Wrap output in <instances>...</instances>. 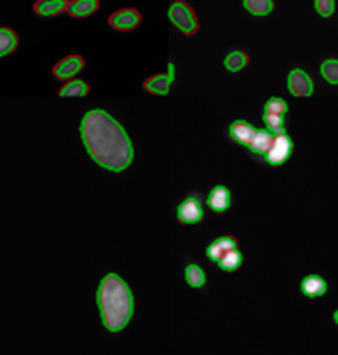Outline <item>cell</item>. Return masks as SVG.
<instances>
[{
  "instance_id": "obj_14",
  "label": "cell",
  "mask_w": 338,
  "mask_h": 355,
  "mask_svg": "<svg viewBox=\"0 0 338 355\" xmlns=\"http://www.w3.org/2000/svg\"><path fill=\"white\" fill-rule=\"evenodd\" d=\"M272 141H274V135H272V132H269L267 129H257V132H255V136H253L251 143H249L248 150L251 152V155L265 159V155H267Z\"/></svg>"
},
{
  "instance_id": "obj_13",
  "label": "cell",
  "mask_w": 338,
  "mask_h": 355,
  "mask_svg": "<svg viewBox=\"0 0 338 355\" xmlns=\"http://www.w3.org/2000/svg\"><path fill=\"white\" fill-rule=\"evenodd\" d=\"M70 0H37L33 4V11L40 18H53V16L67 12Z\"/></svg>"
},
{
  "instance_id": "obj_23",
  "label": "cell",
  "mask_w": 338,
  "mask_h": 355,
  "mask_svg": "<svg viewBox=\"0 0 338 355\" xmlns=\"http://www.w3.org/2000/svg\"><path fill=\"white\" fill-rule=\"evenodd\" d=\"M262 121H264L265 129H267L269 132H272L274 136L286 135V122H285V117H282V115L264 114Z\"/></svg>"
},
{
  "instance_id": "obj_5",
  "label": "cell",
  "mask_w": 338,
  "mask_h": 355,
  "mask_svg": "<svg viewBox=\"0 0 338 355\" xmlns=\"http://www.w3.org/2000/svg\"><path fill=\"white\" fill-rule=\"evenodd\" d=\"M291 152L293 141L288 135L274 136V141H272L271 148H269L267 155H265V162L274 167L282 166L291 157Z\"/></svg>"
},
{
  "instance_id": "obj_9",
  "label": "cell",
  "mask_w": 338,
  "mask_h": 355,
  "mask_svg": "<svg viewBox=\"0 0 338 355\" xmlns=\"http://www.w3.org/2000/svg\"><path fill=\"white\" fill-rule=\"evenodd\" d=\"M86 61L82 60V56H77V54H71V56L63 58L61 61H58L53 68L54 77H58L60 80H70L71 77L78 73V71L84 68Z\"/></svg>"
},
{
  "instance_id": "obj_12",
  "label": "cell",
  "mask_w": 338,
  "mask_h": 355,
  "mask_svg": "<svg viewBox=\"0 0 338 355\" xmlns=\"http://www.w3.org/2000/svg\"><path fill=\"white\" fill-rule=\"evenodd\" d=\"M237 248V241H235L232 235H223V237H218L217 241L211 242L206 249V256L211 261H220L221 256L227 254L228 251H234Z\"/></svg>"
},
{
  "instance_id": "obj_2",
  "label": "cell",
  "mask_w": 338,
  "mask_h": 355,
  "mask_svg": "<svg viewBox=\"0 0 338 355\" xmlns=\"http://www.w3.org/2000/svg\"><path fill=\"white\" fill-rule=\"evenodd\" d=\"M96 300L101 322L108 331L119 333L131 322L135 298L129 286L117 274H108L101 279Z\"/></svg>"
},
{
  "instance_id": "obj_6",
  "label": "cell",
  "mask_w": 338,
  "mask_h": 355,
  "mask_svg": "<svg viewBox=\"0 0 338 355\" xmlns=\"http://www.w3.org/2000/svg\"><path fill=\"white\" fill-rule=\"evenodd\" d=\"M288 91L296 98H309L314 93V80L302 68H295L288 75Z\"/></svg>"
},
{
  "instance_id": "obj_7",
  "label": "cell",
  "mask_w": 338,
  "mask_h": 355,
  "mask_svg": "<svg viewBox=\"0 0 338 355\" xmlns=\"http://www.w3.org/2000/svg\"><path fill=\"white\" fill-rule=\"evenodd\" d=\"M140 23H142V15H140V11H136V9L133 8L119 9V11H115L114 15L108 18V25L114 30H117V32H129V30H135Z\"/></svg>"
},
{
  "instance_id": "obj_20",
  "label": "cell",
  "mask_w": 338,
  "mask_h": 355,
  "mask_svg": "<svg viewBox=\"0 0 338 355\" xmlns=\"http://www.w3.org/2000/svg\"><path fill=\"white\" fill-rule=\"evenodd\" d=\"M90 94V85L84 80H71L67 82L63 87L60 89L61 98H82Z\"/></svg>"
},
{
  "instance_id": "obj_8",
  "label": "cell",
  "mask_w": 338,
  "mask_h": 355,
  "mask_svg": "<svg viewBox=\"0 0 338 355\" xmlns=\"http://www.w3.org/2000/svg\"><path fill=\"white\" fill-rule=\"evenodd\" d=\"M169 70L166 73L153 75V77H149L145 82H143V89L149 91L152 94H160V96H166L171 89L173 82H175V64L169 63Z\"/></svg>"
},
{
  "instance_id": "obj_19",
  "label": "cell",
  "mask_w": 338,
  "mask_h": 355,
  "mask_svg": "<svg viewBox=\"0 0 338 355\" xmlns=\"http://www.w3.org/2000/svg\"><path fill=\"white\" fill-rule=\"evenodd\" d=\"M185 281L190 288H204L208 281L206 272H204L203 266L190 263V265L185 266Z\"/></svg>"
},
{
  "instance_id": "obj_27",
  "label": "cell",
  "mask_w": 338,
  "mask_h": 355,
  "mask_svg": "<svg viewBox=\"0 0 338 355\" xmlns=\"http://www.w3.org/2000/svg\"><path fill=\"white\" fill-rule=\"evenodd\" d=\"M333 320H335V324H337V326H338V310H335V313H333Z\"/></svg>"
},
{
  "instance_id": "obj_16",
  "label": "cell",
  "mask_w": 338,
  "mask_h": 355,
  "mask_svg": "<svg viewBox=\"0 0 338 355\" xmlns=\"http://www.w3.org/2000/svg\"><path fill=\"white\" fill-rule=\"evenodd\" d=\"M300 289H302V295L307 296V298H321V296L326 295L328 284L319 275H307L302 284H300Z\"/></svg>"
},
{
  "instance_id": "obj_4",
  "label": "cell",
  "mask_w": 338,
  "mask_h": 355,
  "mask_svg": "<svg viewBox=\"0 0 338 355\" xmlns=\"http://www.w3.org/2000/svg\"><path fill=\"white\" fill-rule=\"evenodd\" d=\"M176 218L182 225H196L204 220V204L197 193H190L176 209Z\"/></svg>"
},
{
  "instance_id": "obj_15",
  "label": "cell",
  "mask_w": 338,
  "mask_h": 355,
  "mask_svg": "<svg viewBox=\"0 0 338 355\" xmlns=\"http://www.w3.org/2000/svg\"><path fill=\"white\" fill-rule=\"evenodd\" d=\"M100 9V0H70L67 12L71 18H90Z\"/></svg>"
},
{
  "instance_id": "obj_26",
  "label": "cell",
  "mask_w": 338,
  "mask_h": 355,
  "mask_svg": "<svg viewBox=\"0 0 338 355\" xmlns=\"http://www.w3.org/2000/svg\"><path fill=\"white\" fill-rule=\"evenodd\" d=\"M314 8L321 18H331L335 12V0H314Z\"/></svg>"
},
{
  "instance_id": "obj_3",
  "label": "cell",
  "mask_w": 338,
  "mask_h": 355,
  "mask_svg": "<svg viewBox=\"0 0 338 355\" xmlns=\"http://www.w3.org/2000/svg\"><path fill=\"white\" fill-rule=\"evenodd\" d=\"M167 18L173 23V26L176 30H180L183 35L190 37L194 33H197V30H199V21H197L196 12L183 0H175L169 6V9H167Z\"/></svg>"
},
{
  "instance_id": "obj_10",
  "label": "cell",
  "mask_w": 338,
  "mask_h": 355,
  "mask_svg": "<svg viewBox=\"0 0 338 355\" xmlns=\"http://www.w3.org/2000/svg\"><path fill=\"white\" fill-rule=\"evenodd\" d=\"M208 207H210L213 213H225V211L230 209L232 206V192L223 185H217L210 192L206 199Z\"/></svg>"
},
{
  "instance_id": "obj_18",
  "label": "cell",
  "mask_w": 338,
  "mask_h": 355,
  "mask_svg": "<svg viewBox=\"0 0 338 355\" xmlns=\"http://www.w3.org/2000/svg\"><path fill=\"white\" fill-rule=\"evenodd\" d=\"M246 11L253 16H269L274 11V0H242Z\"/></svg>"
},
{
  "instance_id": "obj_24",
  "label": "cell",
  "mask_w": 338,
  "mask_h": 355,
  "mask_svg": "<svg viewBox=\"0 0 338 355\" xmlns=\"http://www.w3.org/2000/svg\"><path fill=\"white\" fill-rule=\"evenodd\" d=\"M321 75H323L324 80L331 85H338V60H330L323 61L321 64Z\"/></svg>"
},
{
  "instance_id": "obj_17",
  "label": "cell",
  "mask_w": 338,
  "mask_h": 355,
  "mask_svg": "<svg viewBox=\"0 0 338 355\" xmlns=\"http://www.w3.org/2000/svg\"><path fill=\"white\" fill-rule=\"evenodd\" d=\"M18 47V35L12 28L0 26V58L8 56Z\"/></svg>"
},
{
  "instance_id": "obj_22",
  "label": "cell",
  "mask_w": 338,
  "mask_h": 355,
  "mask_svg": "<svg viewBox=\"0 0 338 355\" xmlns=\"http://www.w3.org/2000/svg\"><path fill=\"white\" fill-rule=\"evenodd\" d=\"M218 266H220L223 272H235L242 266V252L239 249H234V251H228L227 254L221 256V259L218 261Z\"/></svg>"
},
{
  "instance_id": "obj_25",
  "label": "cell",
  "mask_w": 338,
  "mask_h": 355,
  "mask_svg": "<svg viewBox=\"0 0 338 355\" xmlns=\"http://www.w3.org/2000/svg\"><path fill=\"white\" fill-rule=\"evenodd\" d=\"M264 114H274V115H282L285 117L288 114V103H286L282 98H271V100L265 103Z\"/></svg>"
},
{
  "instance_id": "obj_11",
  "label": "cell",
  "mask_w": 338,
  "mask_h": 355,
  "mask_svg": "<svg viewBox=\"0 0 338 355\" xmlns=\"http://www.w3.org/2000/svg\"><path fill=\"white\" fill-rule=\"evenodd\" d=\"M257 132V128L253 124H249L248 121H234L230 125H228V136L234 143L237 145H242L248 148L249 143H251L253 136Z\"/></svg>"
},
{
  "instance_id": "obj_1",
  "label": "cell",
  "mask_w": 338,
  "mask_h": 355,
  "mask_svg": "<svg viewBox=\"0 0 338 355\" xmlns=\"http://www.w3.org/2000/svg\"><path fill=\"white\" fill-rule=\"evenodd\" d=\"M81 138L98 166L114 173H121L131 166L135 157L131 139L124 128L105 110L94 108L84 115Z\"/></svg>"
},
{
  "instance_id": "obj_21",
  "label": "cell",
  "mask_w": 338,
  "mask_h": 355,
  "mask_svg": "<svg viewBox=\"0 0 338 355\" xmlns=\"http://www.w3.org/2000/svg\"><path fill=\"white\" fill-rule=\"evenodd\" d=\"M248 63H249V58L244 51H232V53H228L227 56H225V61H223L225 68H227L228 71H232V73L244 70V68L248 67Z\"/></svg>"
}]
</instances>
